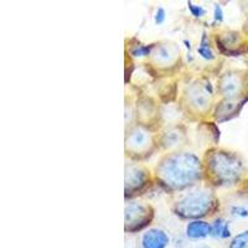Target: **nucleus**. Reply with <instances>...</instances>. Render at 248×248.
<instances>
[{
  "label": "nucleus",
  "instance_id": "f257e3e1",
  "mask_svg": "<svg viewBox=\"0 0 248 248\" xmlns=\"http://www.w3.org/2000/svg\"><path fill=\"white\" fill-rule=\"evenodd\" d=\"M200 160L194 154H176L161 161L159 172L169 185L180 187L199 178Z\"/></svg>",
  "mask_w": 248,
  "mask_h": 248
},
{
  "label": "nucleus",
  "instance_id": "f03ea898",
  "mask_svg": "<svg viewBox=\"0 0 248 248\" xmlns=\"http://www.w3.org/2000/svg\"><path fill=\"white\" fill-rule=\"evenodd\" d=\"M209 168L211 175L217 183L229 184L240 180L243 172V164L237 155L232 153L218 152L212 155L209 160Z\"/></svg>",
  "mask_w": 248,
  "mask_h": 248
},
{
  "label": "nucleus",
  "instance_id": "7ed1b4c3",
  "mask_svg": "<svg viewBox=\"0 0 248 248\" xmlns=\"http://www.w3.org/2000/svg\"><path fill=\"white\" fill-rule=\"evenodd\" d=\"M214 205V200L207 192H190L178 201L176 212L185 218H200L209 215Z\"/></svg>",
  "mask_w": 248,
  "mask_h": 248
},
{
  "label": "nucleus",
  "instance_id": "20e7f679",
  "mask_svg": "<svg viewBox=\"0 0 248 248\" xmlns=\"http://www.w3.org/2000/svg\"><path fill=\"white\" fill-rule=\"evenodd\" d=\"M153 211L150 207L133 203L125 209V230L128 232H138L147 227L152 221Z\"/></svg>",
  "mask_w": 248,
  "mask_h": 248
},
{
  "label": "nucleus",
  "instance_id": "39448f33",
  "mask_svg": "<svg viewBox=\"0 0 248 248\" xmlns=\"http://www.w3.org/2000/svg\"><path fill=\"white\" fill-rule=\"evenodd\" d=\"M141 248H167L170 238L161 229H150L141 236Z\"/></svg>",
  "mask_w": 248,
  "mask_h": 248
},
{
  "label": "nucleus",
  "instance_id": "423d86ee",
  "mask_svg": "<svg viewBox=\"0 0 248 248\" xmlns=\"http://www.w3.org/2000/svg\"><path fill=\"white\" fill-rule=\"evenodd\" d=\"M241 87H242V81L237 75L227 74L221 78L220 90L223 96L232 98L240 93Z\"/></svg>",
  "mask_w": 248,
  "mask_h": 248
},
{
  "label": "nucleus",
  "instance_id": "0eeeda50",
  "mask_svg": "<svg viewBox=\"0 0 248 248\" xmlns=\"http://www.w3.org/2000/svg\"><path fill=\"white\" fill-rule=\"evenodd\" d=\"M211 234V225L205 221L195 220L186 226V236L191 240H202Z\"/></svg>",
  "mask_w": 248,
  "mask_h": 248
},
{
  "label": "nucleus",
  "instance_id": "6e6552de",
  "mask_svg": "<svg viewBox=\"0 0 248 248\" xmlns=\"http://www.w3.org/2000/svg\"><path fill=\"white\" fill-rule=\"evenodd\" d=\"M147 172L141 169H132L127 175V189L129 187V192H136L140 190L141 186L145 185L147 181Z\"/></svg>",
  "mask_w": 248,
  "mask_h": 248
},
{
  "label": "nucleus",
  "instance_id": "1a4fd4ad",
  "mask_svg": "<svg viewBox=\"0 0 248 248\" xmlns=\"http://www.w3.org/2000/svg\"><path fill=\"white\" fill-rule=\"evenodd\" d=\"M211 236L215 238L225 240L231 236V230H230L229 222L223 218H217L211 225Z\"/></svg>",
  "mask_w": 248,
  "mask_h": 248
},
{
  "label": "nucleus",
  "instance_id": "9d476101",
  "mask_svg": "<svg viewBox=\"0 0 248 248\" xmlns=\"http://www.w3.org/2000/svg\"><path fill=\"white\" fill-rule=\"evenodd\" d=\"M229 248H248V230L236 234L230 242Z\"/></svg>",
  "mask_w": 248,
  "mask_h": 248
},
{
  "label": "nucleus",
  "instance_id": "9b49d317",
  "mask_svg": "<svg viewBox=\"0 0 248 248\" xmlns=\"http://www.w3.org/2000/svg\"><path fill=\"white\" fill-rule=\"evenodd\" d=\"M148 143V136L147 133L140 132V130H136L132 133L130 137V145L136 148H143L145 147Z\"/></svg>",
  "mask_w": 248,
  "mask_h": 248
},
{
  "label": "nucleus",
  "instance_id": "f8f14e48",
  "mask_svg": "<svg viewBox=\"0 0 248 248\" xmlns=\"http://www.w3.org/2000/svg\"><path fill=\"white\" fill-rule=\"evenodd\" d=\"M205 40H206V36H205V34H203L202 40H201V45H200V47L198 48V52L203 57V59L212 60L215 57V55H214V52L211 51V48H210V46H207L209 44H206Z\"/></svg>",
  "mask_w": 248,
  "mask_h": 248
},
{
  "label": "nucleus",
  "instance_id": "ddd939ff",
  "mask_svg": "<svg viewBox=\"0 0 248 248\" xmlns=\"http://www.w3.org/2000/svg\"><path fill=\"white\" fill-rule=\"evenodd\" d=\"M172 59L171 51L167 47V46H161L160 48H158L156 51V60L160 62H168Z\"/></svg>",
  "mask_w": 248,
  "mask_h": 248
},
{
  "label": "nucleus",
  "instance_id": "4468645a",
  "mask_svg": "<svg viewBox=\"0 0 248 248\" xmlns=\"http://www.w3.org/2000/svg\"><path fill=\"white\" fill-rule=\"evenodd\" d=\"M187 8H189L191 15H194L195 17H201L206 14V10L200 5H194L192 3H187Z\"/></svg>",
  "mask_w": 248,
  "mask_h": 248
},
{
  "label": "nucleus",
  "instance_id": "2eb2a0df",
  "mask_svg": "<svg viewBox=\"0 0 248 248\" xmlns=\"http://www.w3.org/2000/svg\"><path fill=\"white\" fill-rule=\"evenodd\" d=\"M152 47L153 46L139 45V46H137V47L133 48L132 54L134 55V56H147V55L150 52V48Z\"/></svg>",
  "mask_w": 248,
  "mask_h": 248
},
{
  "label": "nucleus",
  "instance_id": "dca6fc26",
  "mask_svg": "<svg viewBox=\"0 0 248 248\" xmlns=\"http://www.w3.org/2000/svg\"><path fill=\"white\" fill-rule=\"evenodd\" d=\"M232 215L238 217H247L248 210L242 207V206H234V207H232Z\"/></svg>",
  "mask_w": 248,
  "mask_h": 248
},
{
  "label": "nucleus",
  "instance_id": "f3484780",
  "mask_svg": "<svg viewBox=\"0 0 248 248\" xmlns=\"http://www.w3.org/2000/svg\"><path fill=\"white\" fill-rule=\"evenodd\" d=\"M165 12H164L163 8H159L158 10H156V14H155V23L158 24V25H160V24H163L164 21H165Z\"/></svg>",
  "mask_w": 248,
  "mask_h": 248
},
{
  "label": "nucleus",
  "instance_id": "a211bd4d",
  "mask_svg": "<svg viewBox=\"0 0 248 248\" xmlns=\"http://www.w3.org/2000/svg\"><path fill=\"white\" fill-rule=\"evenodd\" d=\"M215 20H216V21H222L223 20L222 9H221V6L218 5L215 6Z\"/></svg>",
  "mask_w": 248,
  "mask_h": 248
},
{
  "label": "nucleus",
  "instance_id": "6ab92c4d",
  "mask_svg": "<svg viewBox=\"0 0 248 248\" xmlns=\"http://www.w3.org/2000/svg\"><path fill=\"white\" fill-rule=\"evenodd\" d=\"M195 248H211V247H210V246L202 245V246H198V247H195Z\"/></svg>",
  "mask_w": 248,
  "mask_h": 248
},
{
  "label": "nucleus",
  "instance_id": "aec40b11",
  "mask_svg": "<svg viewBox=\"0 0 248 248\" xmlns=\"http://www.w3.org/2000/svg\"><path fill=\"white\" fill-rule=\"evenodd\" d=\"M246 29H247V31H248V21H247V24H246Z\"/></svg>",
  "mask_w": 248,
  "mask_h": 248
}]
</instances>
